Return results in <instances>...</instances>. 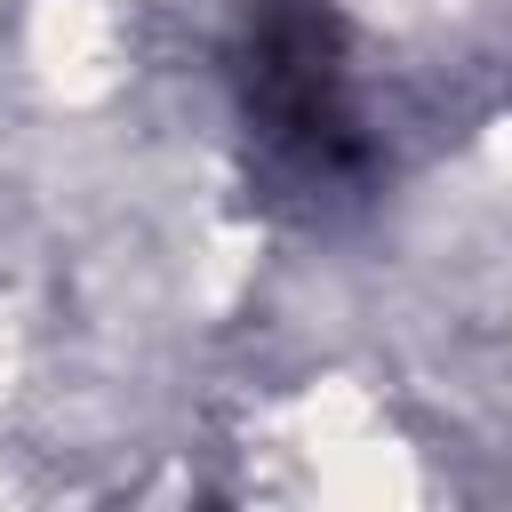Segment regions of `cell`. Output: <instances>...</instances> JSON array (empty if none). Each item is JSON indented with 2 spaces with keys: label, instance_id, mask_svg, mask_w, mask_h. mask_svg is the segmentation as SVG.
Instances as JSON below:
<instances>
[{
  "label": "cell",
  "instance_id": "6da1fadb",
  "mask_svg": "<svg viewBox=\"0 0 512 512\" xmlns=\"http://www.w3.org/2000/svg\"><path fill=\"white\" fill-rule=\"evenodd\" d=\"M240 112H248V136H256L264 168L288 192L320 200V192L360 184L368 136H360L352 80H344V24L320 0H272L248 24Z\"/></svg>",
  "mask_w": 512,
  "mask_h": 512
}]
</instances>
